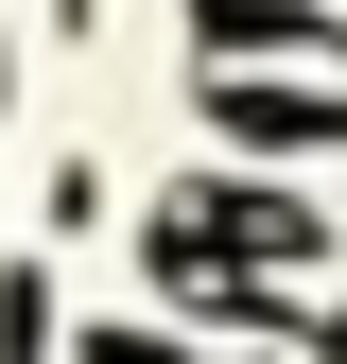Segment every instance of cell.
Here are the masks:
<instances>
[{"instance_id": "6da1fadb", "label": "cell", "mask_w": 347, "mask_h": 364, "mask_svg": "<svg viewBox=\"0 0 347 364\" xmlns=\"http://www.w3.org/2000/svg\"><path fill=\"white\" fill-rule=\"evenodd\" d=\"M156 243H191V260H330V208H295V191H260V173H226V191H174L156 208Z\"/></svg>"}, {"instance_id": "7a4b0ae2", "label": "cell", "mask_w": 347, "mask_h": 364, "mask_svg": "<svg viewBox=\"0 0 347 364\" xmlns=\"http://www.w3.org/2000/svg\"><path fill=\"white\" fill-rule=\"evenodd\" d=\"M208 122H226V139H347V87H208Z\"/></svg>"}, {"instance_id": "3957f363", "label": "cell", "mask_w": 347, "mask_h": 364, "mask_svg": "<svg viewBox=\"0 0 347 364\" xmlns=\"http://www.w3.org/2000/svg\"><path fill=\"white\" fill-rule=\"evenodd\" d=\"M191 35H226V53H313V0H191Z\"/></svg>"}, {"instance_id": "277c9868", "label": "cell", "mask_w": 347, "mask_h": 364, "mask_svg": "<svg viewBox=\"0 0 347 364\" xmlns=\"http://www.w3.org/2000/svg\"><path fill=\"white\" fill-rule=\"evenodd\" d=\"M0 364H53V278H0Z\"/></svg>"}, {"instance_id": "5b68a950", "label": "cell", "mask_w": 347, "mask_h": 364, "mask_svg": "<svg viewBox=\"0 0 347 364\" xmlns=\"http://www.w3.org/2000/svg\"><path fill=\"white\" fill-rule=\"evenodd\" d=\"M87 364H208V347H174V330H87Z\"/></svg>"}]
</instances>
